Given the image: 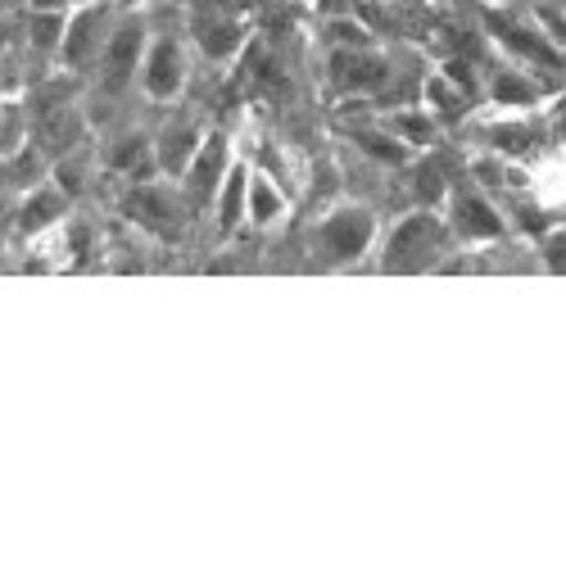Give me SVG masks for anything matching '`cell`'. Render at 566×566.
Segmentation results:
<instances>
[{
  "label": "cell",
  "mask_w": 566,
  "mask_h": 566,
  "mask_svg": "<svg viewBox=\"0 0 566 566\" xmlns=\"http://www.w3.org/2000/svg\"><path fill=\"white\" fill-rule=\"evenodd\" d=\"M449 241H453L449 218L421 205L386 231L376 272H440L449 263Z\"/></svg>",
  "instance_id": "1"
},
{
  "label": "cell",
  "mask_w": 566,
  "mask_h": 566,
  "mask_svg": "<svg viewBox=\"0 0 566 566\" xmlns=\"http://www.w3.org/2000/svg\"><path fill=\"white\" fill-rule=\"evenodd\" d=\"M376 241V213L363 205H340L332 213H322L308 231V250L322 268H345L358 263Z\"/></svg>",
  "instance_id": "2"
},
{
  "label": "cell",
  "mask_w": 566,
  "mask_h": 566,
  "mask_svg": "<svg viewBox=\"0 0 566 566\" xmlns=\"http://www.w3.org/2000/svg\"><path fill=\"white\" fill-rule=\"evenodd\" d=\"M118 213L127 222H136L140 231H150L155 241L172 245V241H181L186 218H191L196 209H191V200H186L181 186H172V177H168V181H140V186H132V191L118 200Z\"/></svg>",
  "instance_id": "3"
},
{
  "label": "cell",
  "mask_w": 566,
  "mask_h": 566,
  "mask_svg": "<svg viewBox=\"0 0 566 566\" xmlns=\"http://www.w3.org/2000/svg\"><path fill=\"white\" fill-rule=\"evenodd\" d=\"M444 209H449L453 241H462L471 250L494 245V241H503V235H507V222H503L499 205L490 200V191H485V186H476V181H453Z\"/></svg>",
  "instance_id": "4"
},
{
  "label": "cell",
  "mask_w": 566,
  "mask_h": 566,
  "mask_svg": "<svg viewBox=\"0 0 566 566\" xmlns=\"http://www.w3.org/2000/svg\"><path fill=\"white\" fill-rule=\"evenodd\" d=\"M326 82L336 96H367L376 101L390 86V60L376 45H332L326 55Z\"/></svg>",
  "instance_id": "5"
},
{
  "label": "cell",
  "mask_w": 566,
  "mask_h": 566,
  "mask_svg": "<svg viewBox=\"0 0 566 566\" xmlns=\"http://www.w3.org/2000/svg\"><path fill=\"white\" fill-rule=\"evenodd\" d=\"M231 164H235V159H231L227 136H222V132H209L205 146H200V155L191 159V168H186V177H181V191H186V200H191L196 213H209V209L218 205Z\"/></svg>",
  "instance_id": "6"
},
{
  "label": "cell",
  "mask_w": 566,
  "mask_h": 566,
  "mask_svg": "<svg viewBox=\"0 0 566 566\" xmlns=\"http://www.w3.org/2000/svg\"><path fill=\"white\" fill-rule=\"evenodd\" d=\"M186 86V51L172 32H159L146 45V64H140V91L155 101V105H172Z\"/></svg>",
  "instance_id": "7"
},
{
  "label": "cell",
  "mask_w": 566,
  "mask_h": 566,
  "mask_svg": "<svg viewBox=\"0 0 566 566\" xmlns=\"http://www.w3.org/2000/svg\"><path fill=\"white\" fill-rule=\"evenodd\" d=\"M114 28H118V19L105 10V6H82V14H73L69 19V36H64V51H60V60L77 73V69H96L101 64V55H105V45H109V36H114Z\"/></svg>",
  "instance_id": "8"
},
{
  "label": "cell",
  "mask_w": 566,
  "mask_h": 566,
  "mask_svg": "<svg viewBox=\"0 0 566 566\" xmlns=\"http://www.w3.org/2000/svg\"><path fill=\"white\" fill-rule=\"evenodd\" d=\"M146 45H150V41H146V28H140L136 19H123V23L114 28L105 55H101V64H96L105 96H118V91L132 82V73L146 64Z\"/></svg>",
  "instance_id": "9"
},
{
  "label": "cell",
  "mask_w": 566,
  "mask_h": 566,
  "mask_svg": "<svg viewBox=\"0 0 566 566\" xmlns=\"http://www.w3.org/2000/svg\"><path fill=\"white\" fill-rule=\"evenodd\" d=\"M205 136H200V123L196 118H168L155 136V159H159V172L181 181L186 168H191V159L200 155Z\"/></svg>",
  "instance_id": "10"
},
{
  "label": "cell",
  "mask_w": 566,
  "mask_h": 566,
  "mask_svg": "<svg viewBox=\"0 0 566 566\" xmlns=\"http://www.w3.org/2000/svg\"><path fill=\"white\" fill-rule=\"evenodd\" d=\"M485 28L494 32V41H503L507 51L522 55L526 64H535V69H562V55L553 51V41L544 32H531L522 23H512L503 10H485Z\"/></svg>",
  "instance_id": "11"
},
{
  "label": "cell",
  "mask_w": 566,
  "mask_h": 566,
  "mask_svg": "<svg viewBox=\"0 0 566 566\" xmlns=\"http://www.w3.org/2000/svg\"><path fill=\"white\" fill-rule=\"evenodd\" d=\"M250 28L241 19H231V14H196L191 19V41L200 45V55L209 64H227L235 60V51L245 45Z\"/></svg>",
  "instance_id": "12"
},
{
  "label": "cell",
  "mask_w": 566,
  "mask_h": 566,
  "mask_svg": "<svg viewBox=\"0 0 566 566\" xmlns=\"http://www.w3.org/2000/svg\"><path fill=\"white\" fill-rule=\"evenodd\" d=\"M381 123L403 140V146H412V150H436V146H440V132H444V123L427 109V101H421V105L386 109Z\"/></svg>",
  "instance_id": "13"
},
{
  "label": "cell",
  "mask_w": 566,
  "mask_h": 566,
  "mask_svg": "<svg viewBox=\"0 0 566 566\" xmlns=\"http://www.w3.org/2000/svg\"><path fill=\"white\" fill-rule=\"evenodd\" d=\"M453 155H440V150H431L427 159H412L408 164V181H412V196L427 205V209H440L444 200H449V191H453V164H449Z\"/></svg>",
  "instance_id": "14"
},
{
  "label": "cell",
  "mask_w": 566,
  "mask_h": 566,
  "mask_svg": "<svg viewBox=\"0 0 566 566\" xmlns=\"http://www.w3.org/2000/svg\"><path fill=\"white\" fill-rule=\"evenodd\" d=\"M69 196H73V191H64L60 181L28 191L23 205H19V231H23V235H36V231H51L55 222H64V218H69Z\"/></svg>",
  "instance_id": "15"
},
{
  "label": "cell",
  "mask_w": 566,
  "mask_h": 566,
  "mask_svg": "<svg viewBox=\"0 0 566 566\" xmlns=\"http://www.w3.org/2000/svg\"><path fill=\"white\" fill-rule=\"evenodd\" d=\"M345 136L354 140V146H358L367 159L381 164V168H408V164H412V146H403V140H399L386 123H371V127L349 123V127H345Z\"/></svg>",
  "instance_id": "16"
},
{
  "label": "cell",
  "mask_w": 566,
  "mask_h": 566,
  "mask_svg": "<svg viewBox=\"0 0 566 566\" xmlns=\"http://www.w3.org/2000/svg\"><path fill=\"white\" fill-rule=\"evenodd\" d=\"M490 101L503 109H535L544 101V86L526 73V69H512V64H494L490 69Z\"/></svg>",
  "instance_id": "17"
},
{
  "label": "cell",
  "mask_w": 566,
  "mask_h": 566,
  "mask_svg": "<svg viewBox=\"0 0 566 566\" xmlns=\"http://www.w3.org/2000/svg\"><path fill=\"white\" fill-rule=\"evenodd\" d=\"M250 177H254L250 164H245V159H235L231 172H227V181H222V196H218V205H213V213H218V231H222V235H235V227L250 218Z\"/></svg>",
  "instance_id": "18"
},
{
  "label": "cell",
  "mask_w": 566,
  "mask_h": 566,
  "mask_svg": "<svg viewBox=\"0 0 566 566\" xmlns=\"http://www.w3.org/2000/svg\"><path fill=\"white\" fill-rule=\"evenodd\" d=\"M481 140L499 159H526L539 146V127L531 118H503V123H490L481 132Z\"/></svg>",
  "instance_id": "19"
},
{
  "label": "cell",
  "mask_w": 566,
  "mask_h": 566,
  "mask_svg": "<svg viewBox=\"0 0 566 566\" xmlns=\"http://www.w3.org/2000/svg\"><path fill=\"white\" fill-rule=\"evenodd\" d=\"M421 101H427V109H431L444 127H453V123L471 109L467 86H453V77H449V73H431V77H421Z\"/></svg>",
  "instance_id": "20"
},
{
  "label": "cell",
  "mask_w": 566,
  "mask_h": 566,
  "mask_svg": "<svg viewBox=\"0 0 566 566\" xmlns=\"http://www.w3.org/2000/svg\"><path fill=\"white\" fill-rule=\"evenodd\" d=\"M276 218H286V196L276 191V181L272 177H250V222L259 227H272Z\"/></svg>",
  "instance_id": "21"
},
{
  "label": "cell",
  "mask_w": 566,
  "mask_h": 566,
  "mask_svg": "<svg viewBox=\"0 0 566 566\" xmlns=\"http://www.w3.org/2000/svg\"><path fill=\"white\" fill-rule=\"evenodd\" d=\"M64 36H69L64 10H32V23H28L32 51H64Z\"/></svg>",
  "instance_id": "22"
},
{
  "label": "cell",
  "mask_w": 566,
  "mask_h": 566,
  "mask_svg": "<svg viewBox=\"0 0 566 566\" xmlns=\"http://www.w3.org/2000/svg\"><path fill=\"white\" fill-rule=\"evenodd\" d=\"M531 19H535V28L557 45V51H566V10H562V0H535Z\"/></svg>",
  "instance_id": "23"
},
{
  "label": "cell",
  "mask_w": 566,
  "mask_h": 566,
  "mask_svg": "<svg viewBox=\"0 0 566 566\" xmlns=\"http://www.w3.org/2000/svg\"><path fill=\"white\" fill-rule=\"evenodd\" d=\"M544 263H548V272H566V227H557L544 241Z\"/></svg>",
  "instance_id": "24"
},
{
  "label": "cell",
  "mask_w": 566,
  "mask_h": 566,
  "mask_svg": "<svg viewBox=\"0 0 566 566\" xmlns=\"http://www.w3.org/2000/svg\"><path fill=\"white\" fill-rule=\"evenodd\" d=\"M332 45H371V32L354 23H332Z\"/></svg>",
  "instance_id": "25"
},
{
  "label": "cell",
  "mask_w": 566,
  "mask_h": 566,
  "mask_svg": "<svg viewBox=\"0 0 566 566\" xmlns=\"http://www.w3.org/2000/svg\"><path fill=\"white\" fill-rule=\"evenodd\" d=\"M19 140H23V114L19 109H6V159L19 155Z\"/></svg>",
  "instance_id": "26"
},
{
  "label": "cell",
  "mask_w": 566,
  "mask_h": 566,
  "mask_svg": "<svg viewBox=\"0 0 566 566\" xmlns=\"http://www.w3.org/2000/svg\"><path fill=\"white\" fill-rule=\"evenodd\" d=\"M91 0H32V10H82Z\"/></svg>",
  "instance_id": "27"
},
{
  "label": "cell",
  "mask_w": 566,
  "mask_h": 566,
  "mask_svg": "<svg viewBox=\"0 0 566 566\" xmlns=\"http://www.w3.org/2000/svg\"><path fill=\"white\" fill-rule=\"evenodd\" d=\"M562 10H566V0H562Z\"/></svg>",
  "instance_id": "28"
},
{
  "label": "cell",
  "mask_w": 566,
  "mask_h": 566,
  "mask_svg": "<svg viewBox=\"0 0 566 566\" xmlns=\"http://www.w3.org/2000/svg\"><path fill=\"white\" fill-rule=\"evenodd\" d=\"M127 6H132V0H127Z\"/></svg>",
  "instance_id": "29"
}]
</instances>
